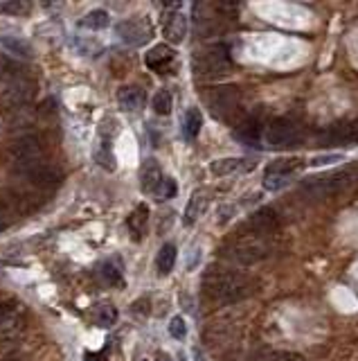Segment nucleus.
Returning a JSON list of instances; mask_svg holds the SVG:
<instances>
[{
	"instance_id": "nucleus-1",
	"label": "nucleus",
	"mask_w": 358,
	"mask_h": 361,
	"mask_svg": "<svg viewBox=\"0 0 358 361\" xmlns=\"http://www.w3.org/2000/svg\"><path fill=\"white\" fill-rule=\"evenodd\" d=\"M203 287H205V293L216 302H223V305H232V302H239L252 291L250 280L239 271L232 269H221V267H212L203 278Z\"/></svg>"
},
{
	"instance_id": "nucleus-2",
	"label": "nucleus",
	"mask_w": 358,
	"mask_h": 361,
	"mask_svg": "<svg viewBox=\"0 0 358 361\" xmlns=\"http://www.w3.org/2000/svg\"><path fill=\"white\" fill-rule=\"evenodd\" d=\"M358 183V165L331 172V174H322V176H311L309 180L302 183V194H306L309 199H327V196L347 192L349 187Z\"/></svg>"
},
{
	"instance_id": "nucleus-3",
	"label": "nucleus",
	"mask_w": 358,
	"mask_h": 361,
	"mask_svg": "<svg viewBox=\"0 0 358 361\" xmlns=\"http://www.w3.org/2000/svg\"><path fill=\"white\" fill-rule=\"evenodd\" d=\"M230 54H227V48L223 45H210L203 48V50L194 52L192 56V68L199 77H219L225 75L230 70Z\"/></svg>"
},
{
	"instance_id": "nucleus-4",
	"label": "nucleus",
	"mask_w": 358,
	"mask_h": 361,
	"mask_svg": "<svg viewBox=\"0 0 358 361\" xmlns=\"http://www.w3.org/2000/svg\"><path fill=\"white\" fill-rule=\"evenodd\" d=\"M268 251H271V246H268L266 237L248 233V235H241L239 240L230 246L227 256L243 267H250V265H257L259 260H264L268 256Z\"/></svg>"
},
{
	"instance_id": "nucleus-5",
	"label": "nucleus",
	"mask_w": 358,
	"mask_h": 361,
	"mask_svg": "<svg viewBox=\"0 0 358 361\" xmlns=\"http://www.w3.org/2000/svg\"><path fill=\"white\" fill-rule=\"evenodd\" d=\"M32 95H34V86H32V81L23 72H10V75H5L3 84H0V100L7 106L27 104Z\"/></svg>"
},
{
	"instance_id": "nucleus-6",
	"label": "nucleus",
	"mask_w": 358,
	"mask_h": 361,
	"mask_svg": "<svg viewBox=\"0 0 358 361\" xmlns=\"http://www.w3.org/2000/svg\"><path fill=\"white\" fill-rule=\"evenodd\" d=\"M10 154H12V169L25 167L30 163L43 161V143H41L38 136L25 134L12 143Z\"/></svg>"
},
{
	"instance_id": "nucleus-7",
	"label": "nucleus",
	"mask_w": 358,
	"mask_h": 361,
	"mask_svg": "<svg viewBox=\"0 0 358 361\" xmlns=\"http://www.w3.org/2000/svg\"><path fill=\"white\" fill-rule=\"evenodd\" d=\"M16 174L27 178L30 183H34L36 187H45V190H52V187H56L61 183V169L54 167L52 163H45V161H36V163H30V165L25 167H19L14 169Z\"/></svg>"
},
{
	"instance_id": "nucleus-8",
	"label": "nucleus",
	"mask_w": 358,
	"mask_h": 361,
	"mask_svg": "<svg viewBox=\"0 0 358 361\" xmlns=\"http://www.w3.org/2000/svg\"><path fill=\"white\" fill-rule=\"evenodd\" d=\"M302 138V131L287 118H278L273 122H268L266 129H264V141L271 145V147H293L300 143Z\"/></svg>"
},
{
	"instance_id": "nucleus-9",
	"label": "nucleus",
	"mask_w": 358,
	"mask_h": 361,
	"mask_svg": "<svg viewBox=\"0 0 358 361\" xmlns=\"http://www.w3.org/2000/svg\"><path fill=\"white\" fill-rule=\"evenodd\" d=\"M203 97H205V102L210 104V109H212L214 116L223 118V120L230 118V113L237 111V106H239V90L234 86L212 88L210 93H205Z\"/></svg>"
},
{
	"instance_id": "nucleus-10",
	"label": "nucleus",
	"mask_w": 358,
	"mask_h": 361,
	"mask_svg": "<svg viewBox=\"0 0 358 361\" xmlns=\"http://www.w3.org/2000/svg\"><path fill=\"white\" fill-rule=\"evenodd\" d=\"M356 143H358V122H338V125H331L327 131H322L318 145L331 147V145H356Z\"/></svg>"
},
{
	"instance_id": "nucleus-11",
	"label": "nucleus",
	"mask_w": 358,
	"mask_h": 361,
	"mask_svg": "<svg viewBox=\"0 0 358 361\" xmlns=\"http://www.w3.org/2000/svg\"><path fill=\"white\" fill-rule=\"evenodd\" d=\"M118 34L120 39L124 41L128 45H144L146 41L151 39V30L146 23L137 21V19H128V21H122L118 23Z\"/></svg>"
},
{
	"instance_id": "nucleus-12",
	"label": "nucleus",
	"mask_w": 358,
	"mask_h": 361,
	"mask_svg": "<svg viewBox=\"0 0 358 361\" xmlns=\"http://www.w3.org/2000/svg\"><path fill=\"white\" fill-rule=\"evenodd\" d=\"M278 226H280V217H278V212H275L273 208H262V210H257L255 215H252V217L248 219L250 233L262 235V237H268Z\"/></svg>"
},
{
	"instance_id": "nucleus-13",
	"label": "nucleus",
	"mask_w": 358,
	"mask_h": 361,
	"mask_svg": "<svg viewBox=\"0 0 358 361\" xmlns=\"http://www.w3.org/2000/svg\"><path fill=\"white\" fill-rule=\"evenodd\" d=\"M174 56H176V52L172 50V48L165 45V43H160L156 48H151V50L144 54V63H146V68H149V70L162 72L169 63L174 61Z\"/></svg>"
},
{
	"instance_id": "nucleus-14",
	"label": "nucleus",
	"mask_w": 358,
	"mask_h": 361,
	"mask_svg": "<svg viewBox=\"0 0 358 361\" xmlns=\"http://www.w3.org/2000/svg\"><path fill=\"white\" fill-rule=\"evenodd\" d=\"M118 102L122 109H126V111H137V109H142L144 102H146V93H144V88L142 86H124L118 93Z\"/></svg>"
},
{
	"instance_id": "nucleus-15",
	"label": "nucleus",
	"mask_w": 358,
	"mask_h": 361,
	"mask_svg": "<svg viewBox=\"0 0 358 361\" xmlns=\"http://www.w3.org/2000/svg\"><path fill=\"white\" fill-rule=\"evenodd\" d=\"M162 172H160V165L156 161H146L142 165V172H140V185H142V192L146 194H153L158 190V185L162 183Z\"/></svg>"
},
{
	"instance_id": "nucleus-16",
	"label": "nucleus",
	"mask_w": 358,
	"mask_h": 361,
	"mask_svg": "<svg viewBox=\"0 0 358 361\" xmlns=\"http://www.w3.org/2000/svg\"><path fill=\"white\" fill-rule=\"evenodd\" d=\"M165 37L172 41V43H183L185 34H187V19L185 14H181L176 10V14H169L165 21Z\"/></svg>"
},
{
	"instance_id": "nucleus-17",
	"label": "nucleus",
	"mask_w": 358,
	"mask_h": 361,
	"mask_svg": "<svg viewBox=\"0 0 358 361\" xmlns=\"http://www.w3.org/2000/svg\"><path fill=\"white\" fill-rule=\"evenodd\" d=\"M205 206H208V196H205V192H203V190H197V192L192 194V199L187 201L185 217H183L185 226L194 224V221H197V219L203 215V210H205Z\"/></svg>"
},
{
	"instance_id": "nucleus-18",
	"label": "nucleus",
	"mask_w": 358,
	"mask_h": 361,
	"mask_svg": "<svg viewBox=\"0 0 358 361\" xmlns=\"http://www.w3.org/2000/svg\"><path fill=\"white\" fill-rule=\"evenodd\" d=\"M0 45H3L7 52L23 56V59H32V54H34V50H32V45L27 43V41H23L19 37H3L0 39Z\"/></svg>"
},
{
	"instance_id": "nucleus-19",
	"label": "nucleus",
	"mask_w": 358,
	"mask_h": 361,
	"mask_svg": "<svg viewBox=\"0 0 358 361\" xmlns=\"http://www.w3.org/2000/svg\"><path fill=\"white\" fill-rule=\"evenodd\" d=\"M250 165H246V161L243 158H221V161H214L210 169H212V174L216 176H227V174H234V172L239 169H246Z\"/></svg>"
},
{
	"instance_id": "nucleus-20",
	"label": "nucleus",
	"mask_w": 358,
	"mask_h": 361,
	"mask_svg": "<svg viewBox=\"0 0 358 361\" xmlns=\"http://www.w3.org/2000/svg\"><path fill=\"white\" fill-rule=\"evenodd\" d=\"M298 167H300L298 158H280V161H273L271 165L266 167V174L268 176H293V172Z\"/></svg>"
},
{
	"instance_id": "nucleus-21",
	"label": "nucleus",
	"mask_w": 358,
	"mask_h": 361,
	"mask_svg": "<svg viewBox=\"0 0 358 361\" xmlns=\"http://www.w3.org/2000/svg\"><path fill=\"white\" fill-rule=\"evenodd\" d=\"M201 127H203V116L199 109H190L185 113V122H183V131H185V138L187 141H194L199 134H201Z\"/></svg>"
},
{
	"instance_id": "nucleus-22",
	"label": "nucleus",
	"mask_w": 358,
	"mask_h": 361,
	"mask_svg": "<svg viewBox=\"0 0 358 361\" xmlns=\"http://www.w3.org/2000/svg\"><path fill=\"white\" fill-rule=\"evenodd\" d=\"M16 314H19V302L16 300L0 302V332H10V327L16 323Z\"/></svg>"
},
{
	"instance_id": "nucleus-23",
	"label": "nucleus",
	"mask_w": 358,
	"mask_h": 361,
	"mask_svg": "<svg viewBox=\"0 0 358 361\" xmlns=\"http://www.w3.org/2000/svg\"><path fill=\"white\" fill-rule=\"evenodd\" d=\"M176 246L174 244H165L162 249L158 251V258H156V265H158V271L162 276L165 274H169V271L174 269V265H176Z\"/></svg>"
},
{
	"instance_id": "nucleus-24",
	"label": "nucleus",
	"mask_w": 358,
	"mask_h": 361,
	"mask_svg": "<svg viewBox=\"0 0 358 361\" xmlns=\"http://www.w3.org/2000/svg\"><path fill=\"white\" fill-rule=\"evenodd\" d=\"M259 136H262V125H259L257 120H246V122H241L239 129H237V138H239V141L246 143V145L257 143Z\"/></svg>"
},
{
	"instance_id": "nucleus-25",
	"label": "nucleus",
	"mask_w": 358,
	"mask_h": 361,
	"mask_svg": "<svg viewBox=\"0 0 358 361\" xmlns=\"http://www.w3.org/2000/svg\"><path fill=\"white\" fill-rule=\"evenodd\" d=\"M81 28H88V30H104V28H109L111 25V16L109 12H104V10H93L88 16H84V21L79 23Z\"/></svg>"
},
{
	"instance_id": "nucleus-26",
	"label": "nucleus",
	"mask_w": 358,
	"mask_h": 361,
	"mask_svg": "<svg viewBox=\"0 0 358 361\" xmlns=\"http://www.w3.org/2000/svg\"><path fill=\"white\" fill-rule=\"evenodd\" d=\"M151 106H153V111H156L158 116H169V113H172V106H174L169 90H158V93L153 95Z\"/></svg>"
},
{
	"instance_id": "nucleus-27",
	"label": "nucleus",
	"mask_w": 358,
	"mask_h": 361,
	"mask_svg": "<svg viewBox=\"0 0 358 361\" xmlns=\"http://www.w3.org/2000/svg\"><path fill=\"white\" fill-rule=\"evenodd\" d=\"M146 219H149V208L142 203V206H137L133 215L128 217V228H131L133 233H140V231H144Z\"/></svg>"
},
{
	"instance_id": "nucleus-28",
	"label": "nucleus",
	"mask_w": 358,
	"mask_h": 361,
	"mask_svg": "<svg viewBox=\"0 0 358 361\" xmlns=\"http://www.w3.org/2000/svg\"><path fill=\"white\" fill-rule=\"evenodd\" d=\"M176 192H178L176 180L165 176V178H162V183L158 185V190L153 192V196H156V199H160V201H167V199H172V196H176Z\"/></svg>"
},
{
	"instance_id": "nucleus-29",
	"label": "nucleus",
	"mask_w": 358,
	"mask_h": 361,
	"mask_svg": "<svg viewBox=\"0 0 358 361\" xmlns=\"http://www.w3.org/2000/svg\"><path fill=\"white\" fill-rule=\"evenodd\" d=\"M115 318H118V311L113 305H102L100 309H97V316H95V321L100 327H111L113 323H115Z\"/></svg>"
},
{
	"instance_id": "nucleus-30",
	"label": "nucleus",
	"mask_w": 358,
	"mask_h": 361,
	"mask_svg": "<svg viewBox=\"0 0 358 361\" xmlns=\"http://www.w3.org/2000/svg\"><path fill=\"white\" fill-rule=\"evenodd\" d=\"M102 278H104V280H107L109 285H113V287H122V285H124L122 271H120V267H115V265H104V267H102Z\"/></svg>"
},
{
	"instance_id": "nucleus-31",
	"label": "nucleus",
	"mask_w": 358,
	"mask_h": 361,
	"mask_svg": "<svg viewBox=\"0 0 358 361\" xmlns=\"http://www.w3.org/2000/svg\"><path fill=\"white\" fill-rule=\"evenodd\" d=\"M25 12H30V5L27 3H19V0H12V3H0V14L23 16Z\"/></svg>"
},
{
	"instance_id": "nucleus-32",
	"label": "nucleus",
	"mask_w": 358,
	"mask_h": 361,
	"mask_svg": "<svg viewBox=\"0 0 358 361\" xmlns=\"http://www.w3.org/2000/svg\"><path fill=\"white\" fill-rule=\"evenodd\" d=\"M289 180H291V176H268V174H264V187L266 190H271V192H278V190H282V187L289 185Z\"/></svg>"
},
{
	"instance_id": "nucleus-33",
	"label": "nucleus",
	"mask_w": 358,
	"mask_h": 361,
	"mask_svg": "<svg viewBox=\"0 0 358 361\" xmlns=\"http://www.w3.org/2000/svg\"><path fill=\"white\" fill-rule=\"evenodd\" d=\"M169 334L174 336V339H185V334H187V325L183 321V316H174L172 318V323H169Z\"/></svg>"
},
{
	"instance_id": "nucleus-34",
	"label": "nucleus",
	"mask_w": 358,
	"mask_h": 361,
	"mask_svg": "<svg viewBox=\"0 0 358 361\" xmlns=\"http://www.w3.org/2000/svg\"><path fill=\"white\" fill-rule=\"evenodd\" d=\"M336 161H343V154H327V156H318V158L311 161L313 167H320V165H331Z\"/></svg>"
},
{
	"instance_id": "nucleus-35",
	"label": "nucleus",
	"mask_w": 358,
	"mask_h": 361,
	"mask_svg": "<svg viewBox=\"0 0 358 361\" xmlns=\"http://www.w3.org/2000/svg\"><path fill=\"white\" fill-rule=\"evenodd\" d=\"M5 226H7V208L0 206V231H3Z\"/></svg>"
},
{
	"instance_id": "nucleus-36",
	"label": "nucleus",
	"mask_w": 358,
	"mask_h": 361,
	"mask_svg": "<svg viewBox=\"0 0 358 361\" xmlns=\"http://www.w3.org/2000/svg\"><path fill=\"white\" fill-rule=\"evenodd\" d=\"M197 361H203V359H197Z\"/></svg>"
}]
</instances>
